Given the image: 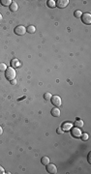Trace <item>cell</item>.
<instances>
[{"mask_svg":"<svg viewBox=\"0 0 91 174\" xmlns=\"http://www.w3.org/2000/svg\"><path fill=\"white\" fill-rule=\"evenodd\" d=\"M82 22L84 24H86V25H89V24L91 23V15L89 13H85V14H82L81 17H80Z\"/></svg>","mask_w":91,"mask_h":174,"instance_id":"4","label":"cell"},{"mask_svg":"<svg viewBox=\"0 0 91 174\" xmlns=\"http://www.w3.org/2000/svg\"><path fill=\"white\" fill-rule=\"evenodd\" d=\"M7 68L8 67L5 63H0V72H6Z\"/></svg>","mask_w":91,"mask_h":174,"instance_id":"17","label":"cell"},{"mask_svg":"<svg viewBox=\"0 0 91 174\" xmlns=\"http://www.w3.org/2000/svg\"><path fill=\"white\" fill-rule=\"evenodd\" d=\"M1 19H2V15L0 14V20H1Z\"/></svg>","mask_w":91,"mask_h":174,"instance_id":"26","label":"cell"},{"mask_svg":"<svg viewBox=\"0 0 91 174\" xmlns=\"http://www.w3.org/2000/svg\"><path fill=\"white\" fill-rule=\"evenodd\" d=\"M11 84H12V85H16V84H17V79H15L11 80Z\"/></svg>","mask_w":91,"mask_h":174,"instance_id":"23","label":"cell"},{"mask_svg":"<svg viewBox=\"0 0 91 174\" xmlns=\"http://www.w3.org/2000/svg\"><path fill=\"white\" fill-rule=\"evenodd\" d=\"M47 166V171L49 172V173H51V174H55V173H57V167H56V165L55 164H53V163H49V164H47L46 165Z\"/></svg>","mask_w":91,"mask_h":174,"instance_id":"5","label":"cell"},{"mask_svg":"<svg viewBox=\"0 0 91 174\" xmlns=\"http://www.w3.org/2000/svg\"><path fill=\"white\" fill-rule=\"evenodd\" d=\"M47 4H48V6L50 8H54L56 6L55 5V1H53V0H49V1L47 2Z\"/></svg>","mask_w":91,"mask_h":174,"instance_id":"16","label":"cell"},{"mask_svg":"<svg viewBox=\"0 0 91 174\" xmlns=\"http://www.w3.org/2000/svg\"><path fill=\"white\" fill-rule=\"evenodd\" d=\"M72 128H73V125L71 123H65V124H63V126L61 127V129L63 131H70Z\"/></svg>","mask_w":91,"mask_h":174,"instance_id":"9","label":"cell"},{"mask_svg":"<svg viewBox=\"0 0 91 174\" xmlns=\"http://www.w3.org/2000/svg\"><path fill=\"white\" fill-rule=\"evenodd\" d=\"M2 134H3V128H2L1 126H0V135H1Z\"/></svg>","mask_w":91,"mask_h":174,"instance_id":"25","label":"cell"},{"mask_svg":"<svg viewBox=\"0 0 91 174\" xmlns=\"http://www.w3.org/2000/svg\"><path fill=\"white\" fill-rule=\"evenodd\" d=\"M41 163H42V164H44V165H47V164H49L50 163H51V161H50V158L49 157H43L42 159H41Z\"/></svg>","mask_w":91,"mask_h":174,"instance_id":"12","label":"cell"},{"mask_svg":"<svg viewBox=\"0 0 91 174\" xmlns=\"http://www.w3.org/2000/svg\"><path fill=\"white\" fill-rule=\"evenodd\" d=\"M60 113H61V111H60V109L58 108V107H53L52 109H51V115L52 116H54V117H58V116H60Z\"/></svg>","mask_w":91,"mask_h":174,"instance_id":"8","label":"cell"},{"mask_svg":"<svg viewBox=\"0 0 91 174\" xmlns=\"http://www.w3.org/2000/svg\"><path fill=\"white\" fill-rule=\"evenodd\" d=\"M87 160H88V163H91V153H89V154H88Z\"/></svg>","mask_w":91,"mask_h":174,"instance_id":"24","label":"cell"},{"mask_svg":"<svg viewBox=\"0 0 91 174\" xmlns=\"http://www.w3.org/2000/svg\"><path fill=\"white\" fill-rule=\"evenodd\" d=\"M81 15H82V13L80 11V10H77V11H75V13H74V16H75V17H81Z\"/></svg>","mask_w":91,"mask_h":174,"instance_id":"19","label":"cell"},{"mask_svg":"<svg viewBox=\"0 0 91 174\" xmlns=\"http://www.w3.org/2000/svg\"><path fill=\"white\" fill-rule=\"evenodd\" d=\"M74 126H76L77 128H82L83 127V121L82 120H77L74 124Z\"/></svg>","mask_w":91,"mask_h":174,"instance_id":"14","label":"cell"},{"mask_svg":"<svg viewBox=\"0 0 91 174\" xmlns=\"http://www.w3.org/2000/svg\"><path fill=\"white\" fill-rule=\"evenodd\" d=\"M17 9H18V5H17V2H12V4L10 5V10L12 11V12H17Z\"/></svg>","mask_w":91,"mask_h":174,"instance_id":"11","label":"cell"},{"mask_svg":"<svg viewBox=\"0 0 91 174\" xmlns=\"http://www.w3.org/2000/svg\"><path fill=\"white\" fill-rule=\"evenodd\" d=\"M56 132H57L58 135H62V134H63V130H62L61 128H58V129L56 130Z\"/></svg>","mask_w":91,"mask_h":174,"instance_id":"22","label":"cell"},{"mask_svg":"<svg viewBox=\"0 0 91 174\" xmlns=\"http://www.w3.org/2000/svg\"><path fill=\"white\" fill-rule=\"evenodd\" d=\"M68 4H69V0H57V1H55V5L60 9L67 7Z\"/></svg>","mask_w":91,"mask_h":174,"instance_id":"6","label":"cell"},{"mask_svg":"<svg viewBox=\"0 0 91 174\" xmlns=\"http://www.w3.org/2000/svg\"><path fill=\"white\" fill-rule=\"evenodd\" d=\"M26 31H27L28 33H30V34H33V33H35L36 28H35L34 25H29V26L26 28Z\"/></svg>","mask_w":91,"mask_h":174,"instance_id":"15","label":"cell"},{"mask_svg":"<svg viewBox=\"0 0 91 174\" xmlns=\"http://www.w3.org/2000/svg\"><path fill=\"white\" fill-rule=\"evenodd\" d=\"M5 173H6V172H5V169H4L1 165H0V174H5Z\"/></svg>","mask_w":91,"mask_h":174,"instance_id":"21","label":"cell"},{"mask_svg":"<svg viewBox=\"0 0 91 174\" xmlns=\"http://www.w3.org/2000/svg\"><path fill=\"white\" fill-rule=\"evenodd\" d=\"M71 133H72V135L74 136V137H80V135H81V132H80V128H73V129H71Z\"/></svg>","mask_w":91,"mask_h":174,"instance_id":"7","label":"cell"},{"mask_svg":"<svg viewBox=\"0 0 91 174\" xmlns=\"http://www.w3.org/2000/svg\"><path fill=\"white\" fill-rule=\"evenodd\" d=\"M51 104H52L54 107H60V106H61V104H62V100H61V98H60L59 96L54 95V96H52V97H51Z\"/></svg>","mask_w":91,"mask_h":174,"instance_id":"3","label":"cell"},{"mask_svg":"<svg viewBox=\"0 0 91 174\" xmlns=\"http://www.w3.org/2000/svg\"><path fill=\"white\" fill-rule=\"evenodd\" d=\"M11 65H12V67H13V68H14V67L18 68V67H20V62H19V60H18V59L14 58V59L11 61Z\"/></svg>","mask_w":91,"mask_h":174,"instance_id":"10","label":"cell"},{"mask_svg":"<svg viewBox=\"0 0 91 174\" xmlns=\"http://www.w3.org/2000/svg\"><path fill=\"white\" fill-rule=\"evenodd\" d=\"M51 97H52V95H51V93H49V92L45 93V95H44V99H45V100H47V101L51 100Z\"/></svg>","mask_w":91,"mask_h":174,"instance_id":"18","label":"cell"},{"mask_svg":"<svg viewBox=\"0 0 91 174\" xmlns=\"http://www.w3.org/2000/svg\"><path fill=\"white\" fill-rule=\"evenodd\" d=\"M15 33L18 36H23L25 33H26V28L23 26V25H17L16 28H15Z\"/></svg>","mask_w":91,"mask_h":174,"instance_id":"2","label":"cell"},{"mask_svg":"<svg viewBox=\"0 0 91 174\" xmlns=\"http://www.w3.org/2000/svg\"><path fill=\"white\" fill-rule=\"evenodd\" d=\"M5 77L8 80H13L16 79V70L13 67H9L7 68L6 72H5Z\"/></svg>","mask_w":91,"mask_h":174,"instance_id":"1","label":"cell"},{"mask_svg":"<svg viewBox=\"0 0 91 174\" xmlns=\"http://www.w3.org/2000/svg\"><path fill=\"white\" fill-rule=\"evenodd\" d=\"M81 138H82V140H87L88 139V137H89V135H88V134H86V133H84V134H81Z\"/></svg>","mask_w":91,"mask_h":174,"instance_id":"20","label":"cell"},{"mask_svg":"<svg viewBox=\"0 0 91 174\" xmlns=\"http://www.w3.org/2000/svg\"><path fill=\"white\" fill-rule=\"evenodd\" d=\"M0 2H1V4H2L3 6H5V7H8V6L10 7V5L12 4L13 1H12V0H1Z\"/></svg>","mask_w":91,"mask_h":174,"instance_id":"13","label":"cell"}]
</instances>
